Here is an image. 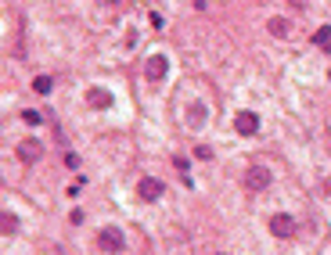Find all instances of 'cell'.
<instances>
[{"label": "cell", "mask_w": 331, "mask_h": 255, "mask_svg": "<svg viewBox=\"0 0 331 255\" xmlns=\"http://www.w3.org/2000/svg\"><path fill=\"white\" fill-rule=\"evenodd\" d=\"M245 187L256 191V194L267 191V187H270V169H263V165H248V169H245Z\"/></svg>", "instance_id": "6da1fadb"}, {"label": "cell", "mask_w": 331, "mask_h": 255, "mask_svg": "<svg viewBox=\"0 0 331 255\" xmlns=\"http://www.w3.org/2000/svg\"><path fill=\"white\" fill-rule=\"evenodd\" d=\"M122 244H126V241H122V234L115 227H101L97 230V248L101 251H122Z\"/></svg>", "instance_id": "7a4b0ae2"}, {"label": "cell", "mask_w": 331, "mask_h": 255, "mask_svg": "<svg viewBox=\"0 0 331 255\" xmlns=\"http://www.w3.org/2000/svg\"><path fill=\"white\" fill-rule=\"evenodd\" d=\"M270 234H274V237H281V241L295 237V220H292V216H284V212H277V216L270 220Z\"/></svg>", "instance_id": "3957f363"}, {"label": "cell", "mask_w": 331, "mask_h": 255, "mask_svg": "<svg viewBox=\"0 0 331 255\" xmlns=\"http://www.w3.org/2000/svg\"><path fill=\"white\" fill-rule=\"evenodd\" d=\"M234 130H238L241 137H252V133L259 130V115H256V112H238V115H234Z\"/></svg>", "instance_id": "277c9868"}, {"label": "cell", "mask_w": 331, "mask_h": 255, "mask_svg": "<svg viewBox=\"0 0 331 255\" xmlns=\"http://www.w3.org/2000/svg\"><path fill=\"white\" fill-rule=\"evenodd\" d=\"M165 72H170V58H165V54H151L148 65H144V76H148L151 83H158Z\"/></svg>", "instance_id": "5b68a950"}, {"label": "cell", "mask_w": 331, "mask_h": 255, "mask_svg": "<svg viewBox=\"0 0 331 255\" xmlns=\"http://www.w3.org/2000/svg\"><path fill=\"white\" fill-rule=\"evenodd\" d=\"M162 191H165V187H162V180H155V176H144V180L137 184V194H141L144 201H158Z\"/></svg>", "instance_id": "8992f818"}, {"label": "cell", "mask_w": 331, "mask_h": 255, "mask_svg": "<svg viewBox=\"0 0 331 255\" xmlns=\"http://www.w3.org/2000/svg\"><path fill=\"white\" fill-rule=\"evenodd\" d=\"M40 155H44V144L40 140H22L18 144V158L22 162H40Z\"/></svg>", "instance_id": "52a82bcc"}, {"label": "cell", "mask_w": 331, "mask_h": 255, "mask_svg": "<svg viewBox=\"0 0 331 255\" xmlns=\"http://www.w3.org/2000/svg\"><path fill=\"white\" fill-rule=\"evenodd\" d=\"M87 101H90L94 108H112V94H108L105 87H90V90H87Z\"/></svg>", "instance_id": "ba28073f"}, {"label": "cell", "mask_w": 331, "mask_h": 255, "mask_svg": "<svg viewBox=\"0 0 331 255\" xmlns=\"http://www.w3.org/2000/svg\"><path fill=\"white\" fill-rule=\"evenodd\" d=\"M187 115H191L187 122H191V126H194V130H198V126L205 122V115H209V112H205V104H202V101H194V104L187 108Z\"/></svg>", "instance_id": "9c48e42d"}, {"label": "cell", "mask_w": 331, "mask_h": 255, "mask_svg": "<svg viewBox=\"0 0 331 255\" xmlns=\"http://www.w3.org/2000/svg\"><path fill=\"white\" fill-rule=\"evenodd\" d=\"M313 44H317L320 51H327V47H331V25H320V29L313 32Z\"/></svg>", "instance_id": "30bf717a"}, {"label": "cell", "mask_w": 331, "mask_h": 255, "mask_svg": "<svg viewBox=\"0 0 331 255\" xmlns=\"http://www.w3.org/2000/svg\"><path fill=\"white\" fill-rule=\"evenodd\" d=\"M15 230H18V220L11 212H0V234H15Z\"/></svg>", "instance_id": "8fae6325"}, {"label": "cell", "mask_w": 331, "mask_h": 255, "mask_svg": "<svg viewBox=\"0 0 331 255\" xmlns=\"http://www.w3.org/2000/svg\"><path fill=\"white\" fill-rule=\"evenodd\" d=\"M32 90L36 94H51V76H36L32 79Z\"/></svg>", "instance_id": "7c38bea8"}, {"label": "cell", "mask_w": 331, "mask_h": 255, "mask_svg": "<svg viewBox=\"0 0 331 255\" xmlns=\"http://www.w3.org/2000/svg\"><path fill=\"white\" fill-rule=\"evenodd\" d=\"M270 32L274 36H288V22L284 18H270Z\"/></svg>", "instance_id": "4fadbf2b"}, {"label": "cell", "mask_w": 331, "mask_h": 255, "mask_svg": "<svg viewBox=\"0 0 331 255\" xmlns=\"http://www.w3.org/2000/svg\"><path fill=\"white\" fill-rule=\"evenodd\" d=\"M22 119H25L29 126H36V122H44V115H40V112H32V108H29V112H22Z\"/></svg>", "instance_id": "5bb4252c"}, {"label": "cell", "mask_w": 331, "mask_h": 255, "mask_svg": "<svg viewBox=\"0 0 331 255\" xmlns=\"http://www.w3.org/2000/svg\"><path fill=\"white\" fill-rule=\"evenodd\" d=\"M105 4H119V0H105Z\"/></svg>", "instance_id": "9a60e30c"}, {"label": "cell", "mask_w": 331, "mask_h": 255, "mask_svg": "<svg viewBox=\"0 0 331 255\" xmlns=\"http://www.w3.org/2000/svg\"><path fill=\"white\" fill-rule=\"evenodd\" d=\"M327 54H331V47H327Z\"/></svg>", "instance_id": "2e32d148"}]
</instances>
